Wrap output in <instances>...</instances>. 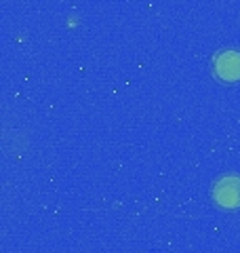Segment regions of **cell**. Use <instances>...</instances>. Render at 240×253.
I'll return each instance as SVG.
<instances>
[{
    "label": "cell",
    "mask_w": 240,
    "mask_h": 253,
    "mask_svg": "<svg viewBox=\"0 0 240 253\" xmlns=\"http://www.w3.org/2000/svg\"><path fill=\"white\" fill-rule=\"evenodd\" d=\"M213 199L223 209L240 207V177L226 175V177L217 179V184L213 186Z\"/></svg>",
    "instance_id": "6da1fadb"
},
{
    "label": "cell",
    "mask_w": 240,
    "mask_h": 253,
    "mask_svg": "<svg viewBox=\"0 0 240 253\" xmlns=\"http://www.w3.org/2000/svg\"><path fill=\"white\" fill-rule=\"evenodd\" d=\"M215 74H217L221 81L234 83L240 81V53L238 51H221L217 57H215Z\"/></svg>",
    "instance_id": "7a4b0ae2"
}]
</instances>
